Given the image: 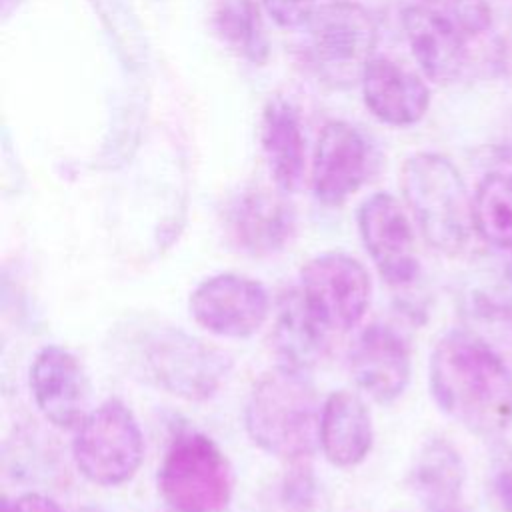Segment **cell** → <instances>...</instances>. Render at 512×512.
I'll list each match as a JSON object with an SVG mask.
<instances>
[{
    "label": "cell",
    "instance_id": "obj_24",
    "mask_svg": "<svg viewBox=\"0 0 512 512\" xmlns=\"http://www.w3.org/2000/svg\"><path fill=\"white\" fill-rule=\"evenodd\" d=\"M466 36H476L490 26V6L486 0H434Z\"/></svg>",
    "mask_w": 512,
    "mask_h": 512
},
{
    "label": "cell",
    "instance_id": "obj_3",
    "mask_svg": "<svg viewBox=\"0 0 512 512\" xmlns=\"http://www.w3.org/2000/svg\"><path fill=\"white\" fill-rule=\"evenodd\" d=\"M400 186L424 240L446 256L460 254L474 220L458 168L442 154L418 152L404 162Z\"/></svg>",
    "mask_w": 512,
    "mask_h": 512
},
{
    "label": "cell",
    "instance_id": "obj_27",
    "mask_svg": "<svg viewBox=\"0 0 512 512\" xmlns=\"http://www.w3.org/2000/svg\"><path fill=\"white\" fill-rule=\"evenodd\" d=\"M2 512H64V510L44 494L26 492L12 500H6Z\"/></svg>",
    "mask_w": 512,
    "mask_h": 512
},
{
    "label": "cell",
    "instance_id": "obj_15",
    "mask_svg": "<svg viewBox=\"0 0 512 512\" xmlns=\"http://www.w3.org/2000/svg\"><path fill=\"white\" fill-rule=\"evenodd\" d=\"M402 28L418 66L430 80L448 84L460 76L468 36L440 6L434 2L406 6Z\"/></svg>",
    "mask_w": 512,
    "mask_h": 512
},
{
    "label": "cell",
    "instance_id": "obj_26",
    "mask_svg": "<svg viewBox=\"0 0 512 512\" xmlns=\"http://www.w3.org/2000/svg\"><path fill=\"white\" fill-rule=\"evenodd\" d=\"M490 482L500 512H512V452L496 460Z\"/></svg>",
    "mask_w": 512,
    "mask_h": 512
},
{
    "label": "cell",
    "instance_id": "obj_10",
    "mask_svg": "<svg viewBox=\"0 0 512 512\" xmlns=\"http://www.w3.org/2000/svg\"><path fill=\"white\" fill-rule=\"evenodd\" d=\"M358 230L370 260L390 286L404 288L418 278L414 230L392 194L376 192L360 204Z\"/></svg>",
    "mask_w": 512,
    "mask_h": 512
},
{
    "label": "cell",
    "instance_id": "obj_22",
    "mask_svg": "<svg viewBox=\"0 0 512 512\" xmlns=\"http://www.w3.org/2000/svg\"><path fill=\"white\" fill-rule=\"evenodd\" d=\"M472 220L484 242L512 250V174L490 172L482 178L472 198Z\"/></svg>",
    "mask_w": 512,
    "mask_h": 512
},
{
    "label": "cell",
    "instance_id": "obj_23",
    "mask_svg": "<svg viewBox=\"0 0 512 512\" xmlns=\"http://www.w3.org/2000/svg\"><path fill=\"white\" fill-rule=\"evenodd\" d=\"M118 58L132 70L146 64V38L126 0H90Z\"/></svg>",
    "mask_w": 512,
    "mask_h": 512
},
{
    "label": "cell",
    "instance_id": "obj_11",
    "mask_svg": "<svg viewBox=\"0 0 512 512\" xmlns=\"http://www.w3.org/2000/svg\"><path fill=\"white\" fill-rule=\"evenodd\" d=\"M30 394L40 414L56 428H78L88 414V378L80 360L66 348H40L28 372Z\"/></svg>",
    "mask_w": 512,
    "mask_h": 512
},
{
    "label": "cell",
    "instance_id": "obj_13",
    "mask_svg": "<svg viewBox=\"0 0 512 512\" xmlns=\"http://www.w3.org/2000/svg\"><path fill=\"white\" fill-rule=\"evenodd\" d=\"M370 148L358 128L344 120L328 122L314 146L312 190L328 206L350 198L366 180Z\"/></svg>",
    "mask_w": 512,
    "mask_h": 512
},
{
    "label": "cell",
    "instance_id": "obj_5",
    "mask_svg": "<svg viewBox=\"0 0 512 512\" xmlns=\"http://www.w3.org/2000/svg\"><path fill=\"white\" fill-rule=\"evenodd\" d=\"M308 60L320 80L332 88H350L362 80L376 58L378 28L370 12L348 0H330L306 20Z\"/></svg>",
    "mask_w": 512,
    "mask_h": 512
},
{
    "label": "cell",
    "instance_id": "obj_16",
    "mask_svg": "<svg viewBox=\"0 0 512 512\" xmlns=\"http://www.w3.org/2000/svg\"><path fill=\"white\" fill-rule=\"evenodd\" d=\"M368 110L384 124L412 126L430 106L428 86L388 58H374L360 80Z\"/></svg>",
    "mask_w": 512,
    "mask_h": 512
},
{
    "label": "cell",
    "instance_id": "obj_1",
    "mask_svg": "<svg viewBox=\"0 0 512 512\" xmlns=\"http://www.w3.org/2000/svg\"><path fill=\"white\" fill-rule=\"evenodd\" d=\"M430 394L436 406L476 436H498L512 424V372L476 332L448 330L432 348Z\"/></svg>",
    "mask_w": 512,
    "mask_h": 512
},
{
    "label": "cell",
    "instance_id": "obj_19",
    "mask_svg": "<svg viewBox=\"0 0 512 512\" xmlns=\"http://www.w3.org/2000/svg\"><path fill=\"white\" fill-rule=\"evenodd\" d=\"M260 142L274 180V186L284 194L300 188L306 170V136L296 106L272 96L262 112Z\"/></svg>",
    "mask_w": 512,
    "mask_h": 512
},
{
    "label": "cell",
    "instance_id": "obj_18",
    "mask_svg": "<svg viewBox=\"0 0 512 512\" xmlns=\"http://www.w3.org/2000/svg\"><path fill=\"white\" fill-rule=\"evenodd\" d=\"M374 428L366 402L350 390L332 392L322 402L318 446L324 458L338 468H352L372 450Z\"/></svg>",
    "mask_w": 512,
    "mask_h": 512
},
{
    "label": "cell",
    "instance_id": "obj_21",
    "mask_svg": "<svg viewBox=\"0 0 512 512\" xmlns=\"http://www.w3.org/2000/svg\"><path fill=\"white\" fill-rule=\"evenodd\" d=\"M212 28L218 38L250 64H264L270 40L256 0H214Z\"/></svg>",
    "mask_w": 512,
    "mask_h": 512
},
{
    "label": "cell",
    "instance_id": "obj_6",
    "mask_svg": "<svg viewBox=\"0 0 512 512\" xmlns=\"http://www.w3.org/2000/svg\"><path fill=\"white\" fill-rule=\"evenodd\" d=\"M158 490L174 512H222L234 490L232 466L212 438L184 432L164 454Z\"/></svg>",
    "mask_w": 512,
    "mask_h": 512
},
{
    "label": "cell",
    "instance_id": "obj_20",
    "mask_svg": "<svg viewBox=\"0 0 512 512\" xmlns=\"http://www.w3.org/2000/svg\"><path fill=\"white\" fill-rule=\"evenodd\" d=\"M330 334L332 332L306 304L300 288L280 298L272 328V342L280 364L308 372L324 358Z\"/></svg>",
    "mask_w": 512,
    "mask_h": 512
},
{
    "label": "cell",
    "instance_id": "obj_25",
    "mask_svg": "<svg viewBox=\"0 0 512 512\" xmlns=\"http://www.w3.org/2000/svg\"><path fill=\"white\" fill-rule=\"evenodd\" d=\"M268 14L280 24V26H300L306 24V20L312 16V12L326 4L322 0H262Z\"/></svg>",
    "mask_w": 512,
    "mask_h": 512
},
{
    "label": "cell",
    "instance_id": "obj_4",
    "mask_svg": "<svg viewBox=\"0 0 512 512\" xmlns=\"http://www.w3.org/2000/svg\"><path fill=\"white\" fill-rule=\"evenodd\" d=\"M138 368L156 388L188 402H202L220 390L232 360L218 346L182 328L160 326L140 340Z\"/></svg>",
    "mask_w": 512,
    "mask_h": 512
},
{
    "label": "cell",
    "instance_id": "obj_28",
    "mask_svg": "<svg viewBox=\"0 0 512 512\" xmlns=\"http://www.w3.org/2000/svg\"><path fill=\"white\" fill-rule=\"evenodd\" d=\"M22 2H24V0H2V8H0L2 16H4V18H8L12 12H16V10H18V6H20Z\"/></svg>",
    "mask_w": 512,
    "mask_h": 512
},
{
    "label": "cell",
    "instance_id": "obj_17",
    "mask_svg": "<svg viewBox=\"0 0 512 512\" xmlns=\"http://www.w3.org/2000/svg\"><path fill=\"white\" fill-rule=\"evenodd\" d=\"M464 482V460L446 438H428L418 448L408 472V488L424 512H466Z\"/></svg>",
    "mask_w": 512,
    "mask_h": 512
},
{
    "label": "cell",
    "instance_id": "obj_12",
    "mask_svg": "<svg viewBox=\"0 0 512 512\" xmlns=\"http://www.w3.org/2000/svg\"><path fill=\"white\" fill-rule=\"evenodd\" d=\"M282 190L262 186L240 192L226 210L232 244L248 256H272L292 240L296 214Z\"/></svg>",
    "mask_w": 512,
    "mask_h": 512
},
{
    "label": "cell",
    "instance_id": "obj_7",
    "mask_svg": "<svg viewBox=\"0 0 512 512\" xmlns=\"http://www.w3.org/2000/svg\"><path fill=\"white\" fill-rule=\"evenodd\" d=\"M72 456L78 472L98 486L128 482L144 460V436L126 404L112 398L90 410L76 428Z\"/></svg>",
    "mask_w": 512,
    "mask_h": 512
},
{
    "label": "cell",
    "instance_id": "obj_14",
    "mask_svg": "<svg viewBox=\"0 0 512 512\" xmlns=\"http://www.w3.org/2000/svg\"><path fill=\"white\" fill-rule=\"evenodd\" d=\"M348 366L360 390L380 404H390L410 382V348L398 330L376 322L356 336Z\"/></svg>",
    "mask_w": 512,
    "mask_h": 512
},
{
    "label": "cell",
    "instance_id": "obj_9",
    "mask_svg": "<svg viewBox=\"0 0 512 512\" xmlns=\"http://www.w3.org/2000/svg\"><path fill=\"white\" fill-rule=\"evenodd\" d=\"M188 308L198 326L222 338H248L268 318L266 288L244 274L222 272L202 280L190 294Z\"/></svg>",
    "mask_w": 512,
    "mask_h": 512
},
{
    "label": "cell",
    "instance_id": "obj_8",
    "mask_svg": "<svg viewBox=\"0 0 512 512\" xmlns=\"http://www.w3.org/2000/svg\"><path fill=\"white\" fill-rule=\"evenodd\" d=\"M300 292L330 332H346L364 318L372 282L368 270L346 252H324L300 272Z\"/></svg>",
    "mask_w": 512,
    "mask_h": 512
},
{
    "label": "cell",
    "instance_id": "obj_2",
    "mask_svg": "<svg viewBox=\"0 0 512 512\" xmlns=\"http://www.w3.org/2000/svg\"><path fill=\"white\" fill-rule=\"evenodd\" d=\"M322 404L306 372L278 364L252 386L244 406L250 440L290 464L306 462L318 446Z\"/></svg>",
    "mask_w": 512,
    "mask_h": 512
}]
</instances>
